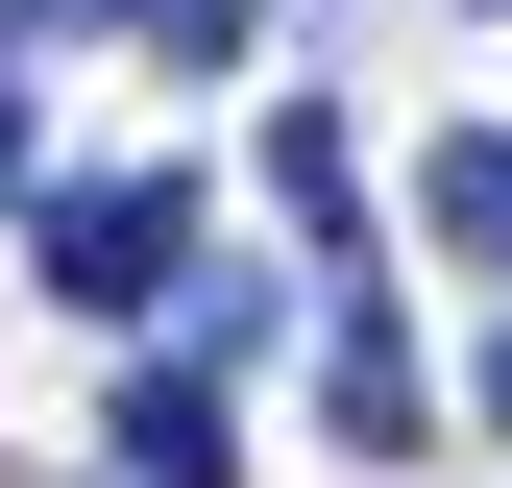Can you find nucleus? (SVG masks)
<instances>
[{
  "mask_svg": "<svg viewBox=\"0 0 512 488\" xmlns=\"http://www.w3.org/2000/svg\"><path fill=\"white\" fill-rule=\"evenodd\" d=\"M25 244H49V293H74V318H147L171 244H196V196H171V171H98V196H49Z\"/></svg>",
  "mask_w": 512,
  "mask_h": 488,
  "instance_id": "1",
  "label": "nucleus"
},
{
  "mask_svg": "<svg viewBox=\"0 0 512 488\" xmlns=\"http://www.w3.org/2000/svg\"><path fill=\"white\" fill-rule=\"evenodd\" d=\"M122 25H147L171 74H244V0H122Z\"/></svg>",
  "mask_w": 512,
  "mask_h": 488,
  "instance_id": "5",
  "label": "nucleus"
},
{
  "mask_svg": "<svg viewBox=\"0 0 512 488\" xmlns=\"http://www.w3.org/2000/svg\"><path fill=\"white\" fill-rule=\"evenodd\" d=\"M220 464H244L220 366H122V488H220Z\"/></svg>",
  "mask_w": 512,
  "mask_h": 488,
  "instance_id": "3",
  "label": "nucleus"
},
{
  "mask_svg": "<svg viewBox=\"0 0 512 488\" xmlns=\"http://www.w3.org/2000/svg\"><path fill=\"white\" fill-rule=\"evenodd\" d=\"M488 415H512V318H488Z\"/></svg>",
  "mask_w": 512,
  "mask_h": 488,
  "instance_id": "7",
  "label": "nucleus"
},
{
  "mask_svg": "<svg viewBox=\"0 0 512 488\" xmlns=\"http://www.w3.org/2000/svg\"><path fill=\"white\" fill-rule=\"evenodd\" d=\"M317 415H342L366 464H415V342H391V293L342 269V342H317Z\"/></svg>",
  "mask_w": 512,
  "mask_h": 488,
  "instance_id": "2",
  "label": "nucleus"
},
{
  "mask_svg": "<svg viewBox=\"0 0 512 488\" xmlns=\"http://www.w3.org/2000/svg\"><path fill=\"white\" fill-rule=\"evenodd\" d=\"M0 196H25V49H0Z\"/></svg>",
  "mask_w": 512,
  "mask_h": 488,
  "instance_id": "6",
  "label": "nucleus"
},
{
  "mask_svg": "<svg viewBox=\"0 0 512 488\" xmlns=\"http://www.w3.org/2000/svg\"><path fill=\"white\" fill-rule=\"evenodd\" d=\"M415 220L464 244V269H512V147H464V122H439V171H415Z\"/></svg>",
  "mask_w": 512,
  "mask_h": 488,
  "instance_id": "4",
  "label": "nucleus"
}]
</instances>
